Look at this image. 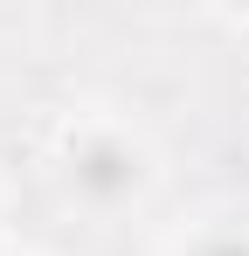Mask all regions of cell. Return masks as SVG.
<instances>
[{
	"label": "cell",
	"mask_w": 249,
	"mask_h": 256,
	"mask_svg": "<svg viewBox=\"0 0 249 256\" xmlns=\"http://www.w3.org/2000/svg\"><path fill=\"white\" fill-rule=\"evenodd\" d=\"M201 256H249L242 242H222V250H201Z\"/></svg>",
	"instance_id": "obj_2"
},
{
	"label": "cell",
	"mask_w": 249,
	"mask_h": 256,
	"mask_svg": "<svg viewBox=\"0 0 249 256\" xmlns=\"http://www.w3.org/2000/svg\"><path fill=\"white\" fill-rule=\"evenodd\" d=\"M124 173H132V166H124L118 152H90V160H83V180H90V187H118Z\"/></svg>",
	"instance_id": "obj_1"
}]
</instances>
